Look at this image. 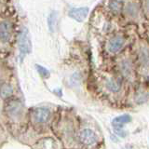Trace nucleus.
<instances>
[{
	"label": "nucleus",
	"instance_id": "423d86ee",
	"mask_svg": "<svg viewBox=\"0 0 149 149\" xmlns=\"http://www.w3.org/2000/svg\"><path fill=\"white\" fill-rule=\"evenodd\" d=\"M124 44V38L121 36H116L111 38L107 44V49L111 53H116L122 49Z\"/></svg>",
	"mask_w": 149,
	"mask_h": 149
},
{
	"label": "nucleus",
	"instance_id": "6e6552de",
	"mask_svg": "<svg viewBox=\"0 0 149 149\" xmlns=\"http://www.w3.org/2000/svg\"><path fill=\"white\" fill-rule=\"evenodd\" d=\"M132 121V116L128 114H124V115H121L115 118L112 121V125L113 127H121L123 128V126L125 124H127L129 122Z\"/></svg>",
	"mask_w": 149,
	"mask_h": 149
},
{
	"label": "nucleus",
	"instance_id": "ddd939ff",
	"mask_svg": "<svg viewBox=\"0 0 149 149\" xmlns=\"http://www.w3.org/2000/svg\"><path fill=\"white\" fill-rule=\"evenodd\" d=\"M36 70H37V72H38V74L43 78H48V77H49V74H49V71L47 68L41 66V65H38V64H36Z\"/></svg>",
	"mask_w": 149,
	"mask_h": 149
},
{
	"label": "nucleus",
	"instance_id": "f8f14e48",
	"mask_svg": "<svg viewBox=\"0 0 149 149\" xmlns=\"http://www.w3.org/2000/svg\"><path fill=\"white\" fill-rule=\"evenodd\" d=\"M57 19H58V14L56 11L51 12L49 17H48V24H49V29L50 32H54L56 25H57Z\"/></svg>",
	"mask_w": 149,
	"mask_h": 149
},
{
	"label": "nucleus",
	"instance_id": "f257e3e1",
	"mask_svg": "<svg viewBox=\"0 0 149 149\" xmlns=\"http://www.w3.org/2000/svg\"><path fill=\"white\" fill-rule=\"evenodd\" d=\"M5 111L10 118H20L23 115L24 106L21 100L17 98H9L5 104Z\"/></svg>",
	"mask_w": 149,
	"mask_h": 149
},
{
	"label": "nucleus",
	"instance_id": "39448f33",
	"mask_svg": "<svg viewBox=\"0 0 149 149\" xmlns=\"http://www.w3.org/2000/svg\"><path fill=\"white\" fill-rule=\"evenodd\" d=\"M12 33V25L8 21H3L0 22V40L4 43L10 40Z\"/></svg>",
	"mask_w": 149,
	"mask_h": 149
},
{
	"label": "nucleus",
	"instance_id": "4468645a",
	"mask_svg": "<svg viewBox=\"0 0 149 149\" xmlns=\"http://www.w3.org/2000/svg\"><path fill=\"white\" fill-rule=\"evenodd\" d=\"M109 7L113 11H119L122 8V4L118 0H111L109 3Z\"/></svg>",
	"mask_w": 149,
	"mask_h": 149
},
{
	"label": "nucleus",
	"instance_id": "f03ea898",
	"mask_svg": "<svg viewBox=\"0 0 149 149\" xmlns=\"http://www.w3.org/2000/svg\"><path fill=\"white\" fill-rule=\"evenodd\" d=\"M19 49H20L21 57H24L28 53L31 52L32 49V43L29 36V33L26 28H24L20 34L19 36Z\"/></svg>",
	"mask_w": 149,
	"mask_h": 149
},
{
	"label": "nucleus",
	"instance_id": "20e7f679",
	"mask_svg": "<svg viewBox=\"0 0 149 149\" xmlns=\"http://www.w3.org/2000/svg\"><path fill=\"white\" fill-rule=\"evenodd\" d=\"M79 141L84 146H92L97 143L98 137L91 129H83L79 132Z\"/></svg>",
	"mask_w": 149,
	"mask_h": 149
},
{
	"label": "nucleus",
	"instance_id": "1a4fd4ad",
	"mask_svg": "<svg viewBox=\"0 0 149 149\" xmlns=\"http://www.w3.org/2000/svg\"><path fill=\"white\" fill-rule=\"evenodd\" d=\"M105 87L111 92L116 93L120 91L121 88V82L116 78H108L105 81Z\"/></svg>",
	"mask_w": 149,
	"mask_h": 149
},
{
	"label": "nucleus",
	"instance_id": "0eeeda50",
	"mask_svg": "<svg viewBox=\"0 0 149 149\" xmlns=\"http://www.w3.org/2000/svg\"><path fill=\"white\" fill-rule=\"evenodd\" d=\"M88 14V8H71L68 12L69 17H71L77 22H83L86 19Z\"/></svg>",
	"mask_w": 149,
	"mask_h": 149
},
{
	"label": "nucleus",
	"instance_id": "9d476101",
	"mask_svg": "<svg viewBox=\"0 0 149 149\" xmlns=\"http://www.w3.org/2000/svg\"><path fill=\"white\" fill-rule=\"evenodd\" d=\"M0 95L3 99H9L13 95V88L11 87L10 84L8 83H4L0 87Z\"/></svg>",
	"mask_w": 149,
	"mask_h": 149
},
{
	"label": "nucleus",
	"instance_id": "7ed1b4c3",
	"mask_svg": "<svg viewBox=\"0 0 149 149\" xmlns=\"http://www.w3.org/2000/svg\"><path fill=\"white\" fill-rule=\"evenodd\" d=\"M32 118L36 124H46L51 118V112L47 107H38L33 110Z\"/></svg>",
	"mask_w": 149,
	"mask_h": 149
},
{
	"label": "nucleus",
	"instance_id": "9b49d317",
	"mask_svg": "<svg viewBox=\"0 0 149 149\" xmlns=\"http://www.w3.org/2000/svg\"><path fill=\"white\" fill-rule=\"evenodd\" d=\"M120 70H121V73L123 74V76H125L126 77H130L132 74V67L129 61H123V62L121 63Z\"/></svg>",
	"mask_w": 149,
	"mask_h": 149
},
{
	"label": "nucleus",
	"instance_id": "2eb2a0df",
	"mask_svg": "<svg viewBox=\"0 0 149 149\" xmlns=\"http://www.w3.org/2000/svg\"><path fill=\"white\" fill-rule=\"evenodd\" d=\"M113 128H114L116 134L119 135L120 137H126V136H127V132H126L125 130H123V128H121V127H113Z\"/></svg>",
	"mask_w": 149,
	"mask_h": 149
}]
</instances>
